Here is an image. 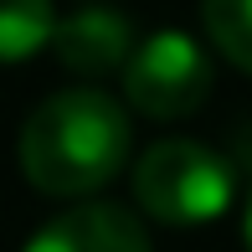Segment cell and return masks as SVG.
<instances>
[{
  "label": "cell",
  "instance_id": "cell-1",
  "mask_svg": "<svg viewBox=\"0 0 252 252\" xmlns=\"http://www.w3.org/2000/svg\"><path fill=\"white\" fill-rule=\"evenodd\" d=\"M16 155L41 196H93L129 159V113L98 88L52 93L21 124Z\"/></svg>",
  "mask_w": 252,
  "mask_h": 252
},
{
  "label": "cell",
  "instance_id": "cell-2",
  "mask_svg": "<svg viewBox=\"0 0 252 252\" xmlns=\"http://www.w3.org/2000/svg\"><path fill=\"white\" fill-rule=\"evenodd\" d=\"M237 175L211 144L196 139H159L134 165V201L144 216L165 226H201L232 206Z\"/></svg>",
  "mask_w": 252,
  "mask_h": 252
},
{
  "label": "cell",
  "instance_id": "cell-3",
  "mask_svg": "<svg viewBox=\"0 0 252 252\" xmlns=\"http://www.w3.org/2000/svg\"><path fill=\"white\" fill-rule=\"evenodd\" d=\"M124 98L150 119H186L211 98V57L186 31H155L124 67Z\"/></svg>",
  "mask_w": 252,
  "mask_h": 252
},
{
  "label": "cell",
  "instance_id": "cell-4",
  "mask_svg": "<svg viewBox=\"0 0 252 252\" xmlns=\"http://www.w3.org/2000/svg\"><path fill=\"white\" fill-rule=\"evenodd\" d=\"M21 252H150V232L134 211L108 201H83L52 216Z\"/></svg>",
  "mask_w": 252,
  "mask_h": 252
},
{
  "label": "cell",
  "instance_id": "cell-5",
  "mask_svg": "<svg viewBox=\"0 0 252 252\" xmlns=\"http://www.w3.org/2000/svg\"><path fill=\"white\" fill-rule=\"evenodd\" d=\"M134 26L124 10H108V5H88V10H72L67 21H57L52 31V52L67 72L77 77H103L113 67H129L134 57Z\"/></svg>",
  "mask_w": 252,
  "mask_h": 252
},
{
  "label": "cell",
  "instance_id": "cell-6",
  "mask_svg": "<svg viewBox=\"0 0 252 252\" xmlns=\"http://www.w3.org/2000/svg\"><path fill=\"white\" fill-rule=\"evenodd\" d=\"M52 0H0V62H26L31 52L52 47Z\"/></svg>",
  "mask_w": 252,
  "mask_h": 252
},
{
  "label": "cell",
  "instance_id": "cell-7",
  "mask_svg": "<svg viewBox=\"0 0 252 252\" xmlns=\"http://www.w3.org/2000/svg\"><path fill=\"white\" fill-rule=\"evenodd\" d=\"M201 26L211 47L252 77V0H201Z\"/></svg>",
  "mask_w": 252,
  "mask_h": 252
},
{
  "label": "cell",
  "instance_id": "cell-8",
  "mask_svg": "<svg viewBox=\"0 0 252 252\" xmlns=\"http://www.w3.org/2000/svg\"><path fill=\"white\" fill-rule=\"evenodd\" d=\"M247 252H252V206H247Z\"/></svg>",
  "mask_w": 252,
  "mask_h": 252
}]
</instances>
